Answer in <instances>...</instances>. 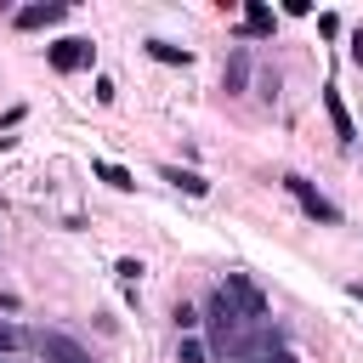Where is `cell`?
<instances>
[{
    "label": "cell",
    "mask_w": 363,
    "mask_h": 363,
    "mask_svg": "<svg viewBox=\"0 0 363 363\" xmlns=\"http://www.w3.org/2000/svg\"><path fill=\"white\" fill-rule=\"evenodd\" d=\"M45 62H51L57 74H79V68H91V62H96V45H91V40H79V34H68V40L45 45Z\"/></svg>",
    "instance_id": "1"
},
{
    "label": "cell",
    "mask_w": 363,
    "mask_h": 363,
    "mask_svg": "<svg viewBox=\"0 0 363 363\" xmlns=\"http://www.w3.org/2000/svg\"><path fill=\"white\" fill-rule=\"evenodd\" d=\"M227 295H233V306L244 312V323H261L267 318V295L250 284V272H227V284H221Z\"/></svg>",
    "instance_id": "2"
},
{
    "label": "cell",
    "mask_w": 363,
    "mask_h": 363,
    "mask_svg": "<svg viewBox=\"0 0 363 363\" xmlns=\"http://www.w3.org/2000/svg\"><path fill=\"white\" fill-rule=\"evenodd\" d=\"M284 187L295 193V204H301V210H306L312 221H329V227L340 221V210H335V204H329V199H323V193H318L312 182H301V176H284Z\"/></svg>",
    "instance_id": "3"
},
{
    "label": "cell",
    "mask_w": 363,
    "mask_h": 363,
    "mask_svg": "<svg viewBox=\"0 0 363 363\" xmlns=\"http://www.w3.org/2000/svg\"><path fill=\"white\" fill-rule=\"evenodd\" d=\"M68 17V6L62 0H45V6H23V11H11V23L28 34V28H51V23H62Z\"/></svg>",
    "instance_id": "4"
},
{
    "label": "cell",
    "mask_w": 363,
    "mask_h": 363,
    "mask_svg": "<svg viewBox=\"0 0 363 363\" xmlns=\"http://www.w3.org/2000/svg\"><path fill=\"white\" fill-rule=\"evenodd\" d=\"M323 108H329V125H335V136L352 147V142H357V125H352V113H346V102H340V91H335V85H323Z\"/></svg>",
    "instance_id": "5"
},
{
    "label": "cell",
    "mask_w": 363,
    "mask_h": 363,
    "mask_svg": "<svg viewBox=\"0 0 363 363\" xmlns=\"http://www.w3.org/2000/svg\"><path fill=\"white\" fill-rule=\"evenodd\" d=\"M40 352H45L51 363H91V352H85L79 340H68V335H40Z\"/></svg>",
    "instance_id": "6"
},
{
    "label": "cell",
    "mask_w": 363,
    "mask_h": 363,
    "mask_svg": "<svg viewBox=\"0 0 363 363\" xmlns=\"http://www.w3.org/2000/svg\"><path fill=\"white\" fill-rule=\"evenodd\" d=\"M159 176H164V182H170L176 193H187V199H204V193H210V182H204L199 170H182V164H164Z\"/></svg>",
    "instance_id": "7"
},
{
    "label": "cell",
    "mask_w": 363,
    "mask_h": 363,
    "mask_svg": "<svg viewBox=\"0 0 363 363\" xmlns=\"http://www.w3.org/2000/svg\"><path fill=\"white\" fill-rule=\"evenodd\" d=\"M91 176H96V182H108L113 193H130V187H136V176H130L125 164H113V159H91Z\"/></svg>",
    "instance_id": "8"
},
{
    "label": "cell",
    "mask_w": 363,
    "mask_h": 363,
    "mask_svg": "<svg viewBox=\"0 0 363 363\" xmlns=\"http://www.w3.org/2000/svg\"><path fill=\"white\" fill-rule=\"evenodd\" d=\"M210 318H216V329H221V335H233V329L244 323V312L233 306V295H227V289H216V295H210Z\"/></svg>",
    "instance_id": "9"
},
{
    "label": "cell",
    "mask_w": 363,
    "mask_h": 363,
    "mask_svg": "<svg viewBox=\"0 0 363 363\" xmlns=\"http://www.w3.org/2000/svg\"><path fill=\"white\" fill-rule=\"evenodd\" d=\"M272 23H278V17H272L261 0H250V6H244V34H250V40H267V34H272Z\"/></svg>",
    "instance_id": "10"
},
{
    "label": "cell",
    "mask_w": 363,
    "mask_h": 363,
    "mask_svg": "<svg viewBox=\"0 0 363 363\" xmlns=\"http://www.w3.org/2000/svg\"><path fill=\"white\" fill-rule=\"evenodd\" d=\"M221 85H227V91H244V85H250V51H244V45H233V57H227V74H221Z\"/></svg>",
    "instance_id": "11"
},
{
    "label": "cell",
    "mask_w": 363,
    "mask_h": 363,
    "mask_svg": "<svg viewBox=\"0 0 363 363\" xmlns=\"http://www.w3.org/2000/svg\"><path fill=\"white\" fill-rule=\"evenodd\" d=\"M147 57L153 62H170V68H187L193 62V51L187 45H170V40H147Z\"/></svg>",
    "instance_id": "12"
},
{
    "label": "cell",
    "mask_w": 363,
    "mask_h": 363,
    "mask_svg": "<svg viewBox=\"0 0 363 363\" xmlns=\"http://www.w3.org/2000/svg\"><path fill=\"white\" fill-rule=\"evenodd\" d=\"M176 363H210V340L204 335H182L176 340Z\"/></svg>",
    "instance_id": "13"
},
{
    "label": "cell",
    "mask_w": 363,
    "mask_h": 363,
    "mask_svg": "<svg viewBox=\"0 0 363 363\" xmlns=\"http://www.w3.org/2000/svg\"><path fill=\"white\" fill-rule=\"evenodd\" d=\"M23 340H28V335H23V329H17L11 318H0V357H11V352H17Z\"/></svg>",
    "instance_id": "14"
},
{
    "label": "cell",
    "mask_w": 363,
    "mask_h": 363,
    "mask_svg": "<svg viewBox=\"0 0 363 363\" xmlns=\"http://www.w3.org/2000/svg\"><path fill=\"white\" fill-rule=\"evenodd\" d=\"M176 335H199V312H193L187 301L176 306Z\"/></svg>",
    "instance_id": "15"
},
{
    "label": "cell",
    "mask_w": 363,
    "mask_h": 363,
    "mask_svg": "<svg viewBox=\"0 0 363 363\" xmlns=\"http://www.w3.org/2000/svg\"><path fill=\"white\" fill-rule=\"evenodd\" d=\"M113 272H119L125 284H136V278H142V261H136V255H119V267H113Z\"/></svg>",
    "instance_id": "16"
},
{
    "label": "cell",
    "mask_w": 363,
    "mask_h": 363,
    "mask_svg": "<svg viewBox=\"0 0 363 363\" xmlns=\"http://www.w3.org/2000/svg\"><path fill=\"white\" fill-rule=\"evenodd\" d=\"M318 34L335 40V34H340V17H335V11H318Z\"/></svg>",
    "instance_id": "17"
},
{
    "label": "cell",
    "mask_w": 363,
    "mask_h": 363,
    "mask_svg": "<svg viewBox=\"0 0 363 363\" xmlns=\"http://www.w3.org/2000/svg\"><path fill=\"white\" fill-rule=\"evenodd\" d=\"M346 57H352V62H357V68H363V28H357V34H352V45H346Z\"/></svg>",
    "instance_id": "18"
},
{
    "label": "cell",
    "mask_w": 363,
    "mask_h": 363,
    "mask_svg": "<svg viewBox=\"0 0 363 363\" xmlns=\"http://www.w3.org/2000/svg\"><path fill=\"white\" fill-rule=\"evenodd\" d=\"M267 363H301V357H295V352H289V346H278V352H272V357H267Z\"/></svg>",
    "instance_id": "19"
},
{
    "label": "cell",
    "mask_w": 363,
    "mask_h": 363,
    "mask_svg": "<svg viewBox=\"0 0 363 363\" xmlns=\"http://www.w3.org/2000/svg\"><path fill=\"white\" fill-rule=\"evenodd\" d=\"M233 363H267V357H233Z\"/></svg>",
    "instance_id": "20"
},
{
    "label": "cell",
    "mask_w": 363,
    "mask_h": 363,
    "mask_svg": "<svg viewBox=\"0 0 363 363\" xmlns=\"http://www.w3.org/2000/svg\"><path fill=\"white\" fill-rule=\"evenodd\" d=\"M0 363H6V357H0Z\"/></svg>",
    "instance_id": "21"
}]
</instances>
